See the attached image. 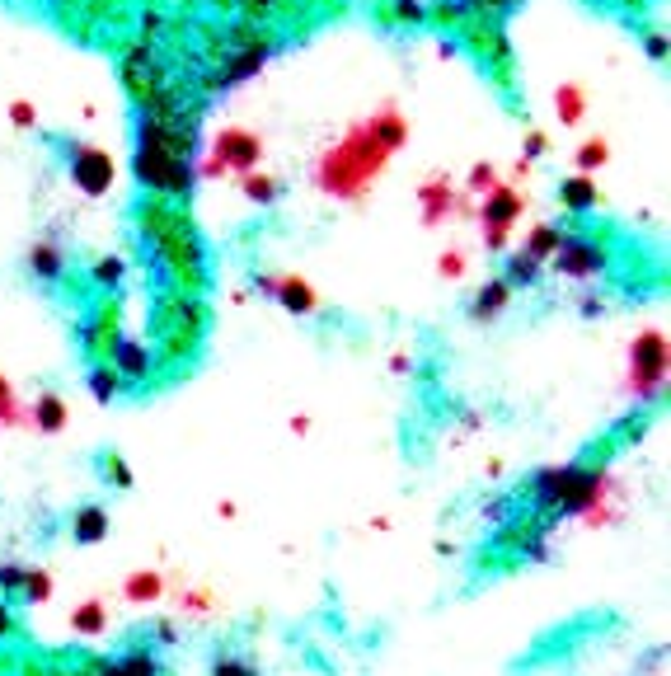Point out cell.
<instances>
[{
  "mask_svg": "<svg viewBox=\"0 0 671 676\" xmlns=\"http://www.w3.org/2000/svg\"><path fill=\"white\" fill-rule=\"evenodd\" d=\"M202 99L193 90V76H174L160 94H151L137 108V151L132 174L146 188V198L183 207L198 184V113Z\"/></svg>",
  "mask_w": 671,
  "mask_h": 676,
  "instance_id": "6da1fadb",
  "label": "cell"
},
{
  "mask_svg": "<svg viewBox=\"0 0 671 676\" xmlns=\"http://www.w3.org/2000/svg\"><path fill=\"white\" fill-rule=\"evenodd\" d=\"M137 235L141 245L151 249L155 273H160L169 292L202 296V287H207V249H202V235L193 231V221L179 207L146 198L137 207Z\"/></svg>",
  "mask_w": 671,
  "mask_h": 676,
  "instance_id": "7a4b0ae2",
  "label": "cell"
},
{
  "mask_svg": "<svg viewBox=\"0 0 671 676\" xmlns=\"http://www.w3.org/2000/svg\"><path fill=\"white\" fill-rule=\"evenodd\" d=\"M277 47H282L277 24H244L240 19L235 29L212 38V47H207V66H202V76H193L198 99H212V94L244 85L254 71H263V62L273 57Z\"/></svg>",
  "mask_w": 671,
  "mask_h": 676,
  "instance_id": "3957f363",
  "label": "cell"
},
{
  "mask_svg": "<svg viewBox=\"0 0 671 676\" xmlns=\"http://www.w3.org/2000/svg\"><path fill=\"white\" fill-rule=\"evenodd\" d=\"M390 155L395 151L381 146L371 127L357 123L338 146H329V151L315 160V184H320V193H329V198L357 202L366 188L381 179V169L390 165Z\"/></svg>",
  "mask_w": 671,
  "mask_h": 676,
  "instance_id": "277c9868",
  "label": "cell"
},
{
  "mask_svg": "<svg viewBox=\"0 0 671 676\" xmlns=\"http://www.w3.org/2000/svg\"><path fill=\"white\" fill-rule=\"evenodd\" d=\"M606 461H573V465H549L540 475L526 484V498L535 507V522L554 526L564 522V517H578L587 512L592 503H601V493H606Z\"/></svg>",
  "mask_w": 671,
  "mask_h": 676,
  "instance_id": "5b68a950",
  "label": "cell"
},
{
  "mask_svg": "<svg viewBox=\"0 0 671 676\" xmlns=\"http://www.w3.org/2000/svg\"><path fill=\"white\" fill-rule=\"evenodd\" d=\"M207 338V306L202 296L165 292L155 301V357L160 367H183Z\"/></svg>",
  "mask_w": 671,
  "mask_h": 676,
  "instance_id": "8992f818",
  "label": "cell"
},
{
  "mask_svg": "<svg viewBox=\"0 0 671 676\" xmlns=\"http://www.w3.org/2000/svg\"><path fill=\"white\" fill-rule=\"evenodd\" d=\"M118 76H122V90L132 104H146L151 94H160L174 80V62L155 43H141V38H122L118 43Z\"/></svg>",
  "mask_w": 671,
  "mask_h": 676,
  "instance_id": "52a82bcc",
  "label": "cell"
},
{
  "mask_svg": "<svg viewBox=\"0 0 671 676\" xmlns=\"http://www.w3.org/2000/svg\"><path fill=\"white\" fill-rule=\"evenodd\" d=\"M61 155H66V169H71V184L85 193V198H104L108 188L118 184V165L113 155L99 151V146H85V141H57Z\"/></svg>",
  "mask_w": 671,
  "mask_h": 676,
  "instance_id": "ba28073f",
  "label": "cell"
},
{
  "mask_svg": "<svg viewBox=\"0 0 671 676\" xmlns=\"http://www.w3.org/2000/svg\"><path fill=\"white\" fill-rule=\"evenodd\" d=\"M545 268H554L559 277H573V282H592V277H601L610 268V249L596 235L564 231V240H559V249H554V259Z\"/></svg>",
  "mask_w": 671,
  "mask_h": 676,
  "instance_id": "9c48e42d",
  "label": "cell"
},
{
  "mask_svg": "<svg viewBox=\"0 0 671 676\" xmlns=\"http://www.w3.org/2000/svg\"><path fill=\"white\" fill-rule=\"evenodd\" d=\"M263 160V141L249 132V127H221L212 141V155L202 160V174L207 179H216V174H226V169H235V174H249V169Z\"/></svg>",
  "mask_w": 671,
  "mask_h": 676,
  "instance_id": "30bf717a",
  "label": "cell"
},
{
  "mask_svg": "<svg viewBox=\"0 0 671 676\" xmlns=\"http://www.w3.org/2000/svg\"><path fill=\"white\" fill-rule=\"evenodd\" d=\"M71 676H165V662H160L155 644H127L122 653H108V658L76 662Z\"/></svg>",
  "mask_w": 671,
  "mask_h": 676,
  "instance_id": "8fae6325",
  "label": "cell"
},
{
  "mask_svg": "<svg viewBox=\"0 0 671 676\" xmlns=\"http://www.w3.org/2000/svg\"><path fill=\"white\" fill-rule=\"evenodd\" d=\"M108 367L118 371L122 390H141L146 381H155V376H160V357H155V348L146 343V338L118 334L113 353H108Z\"/></svg>",
  "mask_w": 671,
  "mask_h": 676,
  "instance_id": "7c38bea8",
  "label": "cell"
},
{
  "mask_svg": "<svg viewBox=\"0 0 671 676\" xmlns=\"http://www.w3.org/2000/svg\"><path fill=\"white\" fill-rule=\"evenodd\" d=\"M667 381V338L648 329V334L634 343V395L639 400H653Z\"/></svg>",
  "mask_w": 671,
  "mask_h": 676,
  "instance_id": "4fadbf2b",
  "label": "cell"
},
{
  "mask_svg": "<svg viewBox=\"0 0 671 676\" xmlns=\"http://www.w3.org/2000/svg\"><path fill=\"white\" fill-rule=\"evenodd\" d=\"M118 301H99V306L80 320V348H85V357L90 362H108V353H113V343H118Z\"/></svg>",
  "mask_w": 671,
  "mask_h": 676,
  "instance_id": "5bb4252c",
  "label": "cell"
},
{
  "mask_svg": "<svg viewBox=\"0 0 671 676\" xmlns=\"http://www.w3.org/2000/svg\"><path fill=\"white\" fill-rule=\"evenodd\" d=\"M521 216V198L512 193V188H488V202H484V245L488 249H503L507 235H512V226H517Z\"/></svg>",
  "mask_w": 671,
  "mask_h": 676,
  "instance_id": "9a60e30c",
  "label": "cell"
},
{
  "mask_svg": "<svg viewBox=\"0 0 671 676\" xmlns=\"http://www.w3.org/2000/svg\"><path fill=\"white\" fill-rule=\"evenodd\" d=\"M254 287H259L263 296H273L277 306L291 310V315H315V310H320V296H315V287H310V282H301V277L259 273V277H254Z\"/></svg>",
  "mask_w": 671,
  "mask_h": 676,
  "instance_id": "2e32d148",
  "label": "cell"
},
{
  "mask_svg": "<svg viewBox=\"0 0 671 676\" xmlns=\"http://www.w3.org/2000/svg\"><path fill=\"white\" fill-rule=\"evenodd\" d=\"M512 296H517V287H512L507 277H488L484 287H479V292L470 296V306H465V315H470L474 324H493L507 306H512Z\"/></svg>",
  "mask_w": 671,
  "mask_h": 676,
  "instance_id": "e0dca14e",
  "label": "cell"
},
{
  "mask_svg": "<svg viewBox=\"0 0 671 676\" xmlns=\"http://www.w3.org/2000/svg\"><path fill=\"white\" fill-rule=\"evenodd\" d=\"M24 263H29V273L38 277V282H61V277H66V268H71V259H66V245H61L57 235L33 240L29 254H24Z\"/></svg>",
  "mask_w": 671,
  "mask_h": 676,
  "instance_id": "ac0fdd59",
  "label": "cell"
},
{
  "mask_svg": "<svg viewBox=\"0 0 671 676\" xmlns=\"http://www.w3.org/2000/svg\"><path fill=\"white\" fill-rule=\"evenodd\" d=\"M465 38H470L474 52H479V57H488L498 71H507V66H512V47H507L503 29H498V19H470V24H465Z\"/></svg>",
  "mask_w": 671,
  "mask_h": 676,
  "instance_id": "d6986e66",
  "label": "cell"
},
{
  "mask_svg": "<svg viewBox=\"0 0 671 676\" xmlns=\"http://www.w3.org/2000/svg\"><path fill=\"white\" fill-rule=\"evenodd\" d=\"M108 507L104 503H80L76 512H71V536H76V545H99V540L108 536Z\"/></svg>",
  "mask_w": 671,
  "mask_h": 676,
  "instance_id": "ffe728a7",
  "label": "cell"
},
{
  "mask_svg": "<svg viewBox=\"0 0 671 676\" xmlns=\"http://www.w3.org/2000/svg\"><path fill=\"white\" fill-rule=\"evenodd\" d=\"M169 33H179V24H174V19L165 15V10H160V5H141L137 10V29H132V38H141V43H165Z\"/></svg>",
  "mask_w": 671,
  "mask_h": 676,
  "instance_id": "44dd1931",
  "label": "cell"
},
{
  "mask_svg": "<svg viewBox=\"0 0 671 676\" xmlns=\"http://www.w3.org/2000/svg\"><path fill=\"white\" fill-rule=\"evenodd\" d=\"M559 202H564V212L582 216L601 202V188H596L587 174H573V179H564V188H559Z\"/></svg>",
  "mask_w": 671,
  "mask_h": 676,
  "instance_id": "7402d4cb",
  "label": "cell"
},
{
  "mask_svg": "<svg viewBox=\"0 0 671 676\" xmlns=\"http://www.w3.org/2000/svg\"><path fill=\"white\" fill-rule=\"evenodd\" d=\"M29 423L38 432H61L66 428V400H61L57 390H43V395L33 400V409H29Z\"/></svg>",
  "mask_w": 671,
  "mask_h": 676,
  "instance_id": "603a6c76",
  "label": "cell"
},
{
  "mask_svg": "<svg viewBox=\"0 0 671 676\" xmlns=\"http://www.w3.org/2000/svg\"><path fill=\"white\" fill-rule=\"evenodd\" d=\"M381 24L418 29V24H427V0H381Z\"/></svg>",
  "mask_w": 671,
  "mask_h": 676,
  "instance_id": "cb8c5ba5",
  "label": "cell"
},
{
  "mask_svg": "<svg viewBox=\"0 0 671 676\" xmlns=\"http://www.w3.org/2000/svg\"><path fill=\"white\" fill-rule=\"evenodd\" d=\"M230 5H235V15L244 24H273V19L296 10V0H230Z\"/></svg>",
  "mask_w": 671,
  "mask_h": 676,
  "instance_id": "d4e9b609",
  "label": "cell"
},
{
  "mask_svg": "<svg viewBox=\"0 0 671 676\" xmlns=\"http://www.w3.org/2000/svg\"><path fill=\"white\" fill-rule=\"evenodd\" d=\"M418 198H423L427 226H437V221L456 207V193H451V184H446V179H432V184H423V188H418Z\"/></svg>",
  "mask_w": 671,
  "mask_h": 676,
  "instance_id": "484cf974",
  "label": "cell"
},
{
  "mask_svg": "<svg viewBox=\"0 0 671 676\" xmlns=\"http://www.w3.org/2000/svg\"><path fill=\"white\" fill-rule=\"evenodd\" d=\"M85 385H90V395L99 404H113L122 395V381H118V371L108 367V362H90V376H85Z\"/></svg>",
  "mask_w": 671,
  "mask_h": 676,
  "instance_id": "4316f807",
  "label": "cell"
},
{
  "mask_svg": "<svg viewBox=\"0 0 671 676\" xmlns=\"http://www.w3.org/2000/svg\"><path fill=\"white\" fill-rule=\"evenodd\" d=\"M503 277L512 282V287H535V282L545 277V263L531 259L526 249H517V254H507V273Z\"/></svg>",
  "mask_w": 671,
  "mask_h": 676,
  "instance_id": "83f0119b",
  "label": "cell"
},
{
  "mask_svg": "<svg viewBox=\"0 0 671 676\" xmlns=\"http://www.w3.org/2000/svg\"><path fill=\"white\" fill-rule=\"evenodd\" d=\"M90 282L99 287V292H118L122 282H127V263L118 259V254H104V259L90 263Z\"/></svg>",
  "mask_w": 671,
  "mask_h": 676,
  "instance_id": "f1b7e54d",
  "label": "cell"
},
{
  "mask_svg": "<svg viewBox=\"0 0 671 676\" xmlns=\"http://www.w3.org/2000/svg\"><path fill=\"white\" fill-rule=\"evenodd\" d=\"M212 676H263V672L249 653H240V648H221V653L212 658Z\"/></svg>",
  "mask_w": 671,
  "mask_h": 676,
  "instance_id": "f546056e",
  "label": "cell"
},
{
  "mask_svg": "<svg viewBox=\"0 0 671 676\" xmlns=\"http://www.w3.org/2000/svg\"><path fill=\"white\" fill-rule=\"evenodd\" d=\"M559 240H564V226H535L531 235H526V254L531 259H540V263H549L554 259V249H559Z\"/></svg>",
  "mask_w": 671,
  "mask_h": 676,
  "instance_id": "4dcf8cb0",
  "label": "cell"
},
{
  "mask_svg": "<svg viewBox=\"0 0 671 676\" xmlns=\"http://www.w3.org/2000/svg\"><path fill=\"white\" fill-rule=\"evenodd\" d=\"M366 127H371V132H376V141H381V146H390V151H399V146H404V137H409V127H404V118H399V113H376Z\"/></svg>",
  "mask_w": 671,
  "mask_h": 676,
  "instance_id": "1f68e13d",
  "label": "cell"
},
{
  "mask_svg": "<svg viewBox=\"0 0 671 676\" xmlns=\"http://www.w3.org/2000/svg\"><path fill=\"white\" fill-rule=\"evenodd\" d=\"M240 188H244V198H249V202H263V207L282 198V184H277L273 174H254V169H249V174L240 179Z\"/></svg>",
  "mask_w": 671,
  "mask_h": 676,
  "instance_id": "d6a6232c",
  "label": "cell"
},
{
  "mask_svg": "<svg viewBox=\"0 0 671 676\" xmlns=\"http://www.w3.org/2000/svg\"><path fill=\"white\" fill-rule=\"evenodd\" d=\"M104 625H108V611H104V601H85V606H76V615H71V630L76 634H104Z\"/></svg>",
  "mask_w": 671,
  "mask_h": 676,
  "instance_id": "836d02e7",
  "label": "cell"
},
{
  "mask_svg": "<svg viewBox=\"0 0 671 676\" xmlns=\"http://www.w3.org/2000/svg\"><path fill=\"white\" fill-rule=\"evenodd\" d=\"M47 597H52V573H43V569H24V587H19V601H24V606H43Z\"/></svg>",
  "mask_w": 671,
  "mask_h": 676,
  "instance_id": "e575fe53",
  "label": "cell"
},
{
  "mask_svg": "<svg viewBox=\"0 0 671 676\" xmlns=\"http://www.w3.org/2000/svg\"><path fill=\"white\" fill-rule=\"evenodd\" d=\"M427 19L442 24V29H465V24H470V10H465L460 0H437V5H427Z\"/></svg>",
  "mask_w": 671,
  "mask_h": 676,
  "instance_id": "d590c367",
  "label": "cell"
},
{
  "mask_svg": "<svg viewBox=\"0 0 671 676\" xmlns=\"http://www.w3.org/2000/svg\"><path fill=\"white\" fill-rule=\"evenodd\" d=\"M160 587H165V583H160V573L141 569V573H132V578H127V587H122V592H127V601H137V606H141V601L160 597Z\"/></svg>",
  "mask_w": 671,
  "mask_h": 676,
  "instance_id": "8d00e7d4",
  "label": "cell"
},
{
  "mask_svg": "<svg viewBox=\"0 0 671 676\" xmlns=\"http://www.w3.org/2000/svg\"><path fill=\"white\" fill-rule=\"evenodd\" d=\"M99 475H104L113 489H132V470H127V461H122L118 451H104V461H99Z\"/></svg>",
  "mask_w": 671,
  "mask_h": 676,
  "instance_id": "74e56055",
  "label": "cell"
},
{
  "mask_svg": "<svg viewBox=\"0 0 671 676\" xmlns=\"http://www.w3.org/2000/svg\"><path fill=\"white\" fill-rule=\"evenodd\" d=\"M465 10H470V19H503L507 10H517L521 0H460Z\"/></svg>",
  "mask_w": 671,
  "mask_h": 676,
  "instance_id": "f35d334b",
  "label": "cell"
},
{
  "mask_svg": "<svg viewBox=\"0 0 671 676\" xmlns=\"http://www.w3.org/2000/svg\"><path fill=\"white\" fill-rule=\"evenodd\" d=\"M554 104H559V118H564V123H578L582 118V90L578 85H564V90L554 94Z\"/></svg>",
  "mask_w": 671,
  "mask_h": 676,
  "instance_id": "ab89813d",
  "label": "cell"
},
{
  "mask_svg": "<svg viewBox=\"0 0 671 676\" xmlns=\"http://www.w3.org/2000/svg\"><path fill=\"white\" fill-rule=\"evenodd\" d=\"M19 587H24V564H0V597L19 601Z\"/></svg>",
  "mask_w": 671,
  "mask_h": 676,
  "instance_id": "60d3db41",
  "label": "cell"
},
{
  "mask_svg": "<svg viewBox=\"0 0 671 676\" xmlns=\"http://www.w3.org/2000/svg\"><path fill=\"white\" fill-rule=\"evenodd\" d=\"M0 423L10 428V423H19V404H15V390H10V381L0 376Z\"/></svg>",
  "mask_w": 671,
  "mask_h": 676,
  "instance_id": "b9f144b4",
  "label": "cell"
},
{
  "mask_svg": "<svg viewBox=\"0 0 671 676\" xmlns=\"http://www.w3.org/2000/svg\"><path fill=\"white\" fill-rule=\"evenodd\" d=\"M19 634V620H15V601L0 597V644H10Z\"/></svg>",
  "mask_w": 671,
  "mask_h": 676,
  "instance_id": "7bdbcfd3",
  "label": "cell"
},
{
  "mask_svg": "<svg viewBox=\"0 0 671 676\" xmlns=\"http://www.w3.org/2000/svg\"><path fill=\"white\" fill-rule=\"evenodd\" d=\"M578 165L582 169H596V165H606V141H587L578 151Z\"/></svg>",
  "mask_w": 671,
  "mask_h": 676,
  "instance_id": "ee69618b",
  "label": "cell"
},
{
  "mask_svg": "<svg viewBox=\"0 0 671 676\" xmlns=\"http://www.w3.org/2000/svg\"><path fill=\"white\" fill-rule=\"evenodd\" d=\"M10 123H15V127H24V132H29V127H38V113H33V104H29V99H19V104L10 108Z\"/></svg>",
  "mask_w": 671,
  "mask_h": 676,
  "instance_id": "f6af8a7d",
  "label": "cell"
},
{
  "mask_svg": "<svg viewBox=\"0 0 671 676\" xmlns=\"http://www.w3.org/2000/svg\"><path fill=\"white\" fill-rule=\"evenodd\" d=\"M648 57H653V62H667V33L662 29L648 33Z\"/></svg>",
  "mask_w": 671,
  "mask_h": 676,
  "instance_id": "bcb514c9",
  "label": "cell"
},
{
  "mask_svg": "<svg viewBox=\"0 0 671 676\" xmlns=\"http://www.w3.org/2000/svg\"><path fill=\"white\" fill-rule=\"evenodd\" d=\"M470 184L479 188V193H488V188H493V169L488 165H474V174H470Z\"/></svg>",
  "mask_w": 671,
  "mask_h": 676,
  "instance_id": "7dc6e473",
  "label": "cell"
},
{
  "mask_svg": "<svg viewBox=\"0 0 671 676\" xmlns=\"http://www.w3.org/2000/svg\"><path fill=\"white\" fill-rule=\"evenodd\" d=\"M465 273V259L460 254H442V277H460Z\"/></svg>",
  "mask_w": 671,
  "mask_h": 676,
  "instance_id": "c3c4849f",
  "label": "cell"
},
{
  "mask_svg": "<svg viewBox=\"0 0 671 676\" xmlns=\"http://www.w3.org/2000/svg\"><path fill=\"white\" fill-rule=\"evenodd\" d=\"M169 644H174V625L160 620V625H155V648H169Z\"/></svg>",
  "mask_w": 671,
  "mask_h": 676,
  "instance_id": "681fc988",
  "label": "cell"
},
{
  "mask_svg": "<svg viewBox=\"0 0 671 676\" xmlns=\"http://www.w3.org/2000/svg\"><path fill=\"white\" fill-rule=\"evenodd\" d=\"M47 10H57V15H66V10H85V0H43Z\"/></svg>",
  "mask_w": 671,
  "mask_h": 676,
  "instance_id": "f907efd6",
  "label": "cell"
},
{
  "mask_svg": "<svg viewBox=\"0 0 671 676\" xmlns=\"http://www.w3.org/2000/svg\"><path fill=\"white\" fill-rule=\"evenodd\" d=\"M526 155H545V132H531V137H526Z\"/></svg>",
  "mask_w": 671,
  "mask_h": 676,
  "instance_id": "816d5d0a",
  "label": "cell"
},
{
  "mask_svg": "<svg viewBox=\"0 0 671 676\" xmlns=\"http://www.w3.org/2000/svg\"><path fill=\"white\" fill-rule=\"evenodd\" d=\"M578 306H582V315H596V310H601V296H578Z\"/></svg>",
  "mask_w": 671,
  "mask_h": 676,
  "instance_id": "f5cc1de1",
  "label": "cell"
}]
</instances>
